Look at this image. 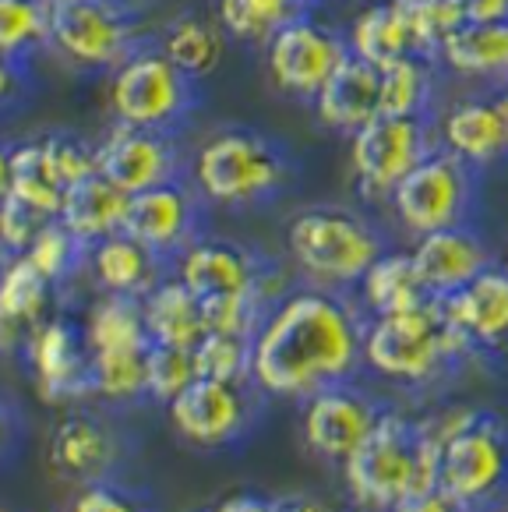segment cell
Returning a JSON list of instances; mask_svg holds the SVG:
<instances>
[{"label": "cell", "instance_id": "cell-18", "mask_svg": "<svg viewBox=\"0 0 508 512\" xmlns=\"http://www.w3.org/2000/svg\"><path fill=\"white\" fill-rule=\"evenodd\" d=\"M381 414L385 407H378L367 392H360L350 382H336L304 400V417H300L304 442L322 460L346 463L364 445Z\"/></svg>", "mask_w": 508, "mask_h": 512}, {"label": "cell", "instance_id": "cell-50", "mask_svg": "<svg viewBox=\"0 0 508 512\" xmlns=\"http://www.w3.org/2000/svg\"><path fill=\"white\" fill-rule=\"evenodd\" d=\"M498 96H501V103L508 106V82H501V85H498Z\"/></svg>", "mask_w": 508, "mask_h": 512}, {"label": "cell", "instance_id": "cell-37", "mask_svg": "<svg viewBox=\"0 0 508 512\" xmlns=\"http://www.w3.org/2000/svg\"><path fill=\"white\" fill-rule=\"evenodd\" d=\"M406 15V25L413 32V43H417V53L424 57H434L438 61L441 46L449 43L466 22V4L463 0H396Z\"/></svg>", "mask_w": 508, "mask_h": 512}, {"label": "cell", "instance_id": "cell-52", "mask_svg": "<svg viewBox=\"0 0 508 512\" xmlns=\"http://www.w3.org/2000/svg\"><path fill=\"white\" fill-rule=\"evenodd\" d=\"M505 272H508V255H505Z\"/></svg>", "mask_w": 508, "mask_h": 512}, {"label": "cell", "instance_id": "cell-17", "mask_svg": "<svg viewBox=\"0 0 508 512\" xmlns=\"http://www.w3.org/2000/svg\"><path fill=\"white\" fill-rule=\"evenodd\" d=\"M124 456L117 428L106 417L92 410H71L53 424L46 438V467L60 481H71L78 488L99 481H113Z\"/></svg>", "mask_w": 508, "mask_h": 512}, {"label": "cell", "instance_id": "cell-46", "mask_svg": "<svg viewBox=\"0 0 508 512\" xmlns=\"http://www.w3.org/2000/svg\"><path fill=\"white\" fill-rule=\"evenodd\" d=\"M470 22H508V0H463Z\"/></svg>", "mask_w": 508, "mask_h": 512}, {"label": "cell", "instance_id": "cell-1", "mask_svg": "<svg viewBox=\"0 0 508 512\" xmlns=\"http://www.w3.org/2000/svg\"><path fill=\"white\" fill-rule=\"evenodd\" d=\"M364 318L336 290L279 297L251 339V382L262 396L307 400L350 382L364 364Z\"/></svg>", "mask_w": 508, "mask_h": 512}, {"label": "cell", "instance_id": "cell-19", "mask_svg": "<svg viewBox=\"0 0 508 512\" xmlns=\"http://www.w3.org/2000/svg\"><path fill=\"white\" fill-rule=\"evenodd\" d=\"M438 145L473 170L508 159V106L498 92H466L434 117Z\"/></svg>", "mask_w": 508, "mask_h": 512}, {"label": "cell", "instance_id": "cell-27", "mask_svg": "<svg viewBox=\"0 0 508 512\" xmlns=\"http://www.w3.org/2000/svg\"><path fill=\"white\" fill-rule=\"evenodd\" d=\"M438 64L466 82H508V22H466L441 46Z\"/></svg>", "mask_w": 508, "mask_h": 512}, {"label": "cell", "instance_id": "cell-2", "mask_svg": "<svg viewBox=\"0 0 508 512\" xmlns=\"http://www.w3.org/2000/svg\"><path fill=\"white\" fill-rule=\"evenodd\" d=\"M441 442L427 421L385 410L357 452L343 463L350 498L364 509H396L399 502L441 484Z\"/></svg>", "mask_w": 508, "mask_h": 512}, {"label": "cell", "instance_id": "cell-23", "mask_svg": "<svg viewBox=\"0 0 508 512\" xmlns=\"http://www.w3.org/2000/svg\"><path fill=\"white\" fill-rule=\"evenodd\" d=\"M311 106L322 128L353 135L381 113V71L350 53V61L325 82Z\"/></svg>", "mask_w": 508, "mask_h": 512}, {"label": "cell", "instance_id": "cell-43", "mask_svg": "<svg viewBox=\"0 0 508 512\" xmlns=\"http://www.w3.org/2000/svg\"><path fill=\"white\" fill-rule=\"evenodd\" d=\"M68 512H149V509H145L142 498H138L131 488H124V484L99 481V484L78 488V495Z\"/></svg>", "mask_w": 508, "mask_h": 512}, {"label": "cell", "instance_id": "cell-38", "mask_svg": "<svg viewBox=\"0 0 508 512\" xmlns=\"http://www.w3.org/2000/svg\"><path fill=\"white\" fill-rule=\"evenodd\" d=\"M32 265L50 279L53 287L60 283H68L78 269H85V258H89V248L71 234L68 226L60 223V219H50V223L32 237L29 251H25Z\"/></svg>", "mask_w": 508, "mask_h": 512}, {"label": "cell", "instance_id": "cell-24", "mask_svg": "<svg viewBox=\"0 0 508 512\" xmlns=\"http://www.w3.org/2000/svg\"><path fill=\"white\" fill-rule=\"evenodd\" d=\"M85 269L96 279L99 294H124V297H145L159 279L166 276V258L145 248L131 234H110L96 241L85 258Z\"/></svg>", "mask_w": 508, "mask_h": 512}, {"label": "cell", "instance_id": "cell-48", "mask_svg": "<svg viewBox=\"0 0 508 512\" xmlns=\"http://www.w3.org/2000/svg\"><path fill=\"white\" fill-rule=\"evenodd\" d=\"M279 512H336L329 502H322V498H311V495H293V498H283V502H276Z\"/></svg>", "mask_w": 508, "mask_h": 512}, {"label": "cell", "instance_id": "cell-20", "mask_svg": "<svg viewBox=\"0 0 508 512\" xmlns=\"http://www.w3.org/2000/svg\"><path fill=\"white\" fill-rule=\"evenodd\" d=\"M413 262L420 269L424 287L431 290L434 301L463 290L470 279H477L484 269H491V251L484 237L470 223L434 230V234L417 237L413 244Z\"/></svg>", "mask_w": 508, "mask_h": 512}, {"label": "cell", "instance_id": "cell-16", "mask_svg": "<svg viewBox=\"0 0 508 512\" xmlns=\"http://www.w3.org/2000/svg\"><path fill=\"white\" fill-rule=\"evenodd\" d=\"M202 205V195L187 177L156 184V188L131 195L124 234L138 237L145 248L173 262L187 244L202 237Z\"/></svg>", "mask_w": 508, "mask_h": 512}, {"label": "cell", "instance_id": "cell-26", "mask_svg": "<svg viewBox=\"0 0 508 512\" xmlns=\"http://www.w3.org/2000/svg\"><path fill=\"white\" fill-rule=\"evenodd\" d=\"M127 205H131V195L96 170L92 177L78 181L75 188H68L64 209H60L57 219L68 226L85 248H92V244L103 241V237L124 230Z\"/></svg>", "mask_w": 508, "mask_h": 512}, {"label": "cell", "instance_id": "cell-33", "mask_svg": "<svg viewBox=\"0 0 508 512\" xmlns=\"http://www.w3.org/2000/svg\"><path fill=\"white\" fill-rule=\"evenodd\" d=\"M318 0H216V18L233 43L265 46L279 29L314 15Z\"/></svg>", "mask_w": 508, "mask_h": 512}, {"label": "cell", "instance_id": "cell-36", "mask_svg": "<svg viewBox=\"0 0 508 512\" xmlns=\"http://www.w3.org/2000/svg\"><path fill=\"white\" fill-rule=\"evenodd\" d=\"M50 46V0H0V53L29 64Z\"/></svg>", "mask_w": 508, "mask_h": 512}, {"label": "cell", "instance_id": "cell-44", "mask_svg": "<svg viewBox=\"0 0 508 512\" xmlns=\"http://www.w3.org/2000/svg\"><path fill=\"white\" fill-rule=\"evenodd\" d=\"M32 92L29 64L0 53V113H11Z\"/></svg>", "mask_w": 508, "mask_h": 512}, {"label": "cell", "instance_id": "cell-25", "mask_svg": "<svg viewBox=\"0 0 508 512\" xmlns=\"http://www.w3.org/2000/svg\"><path fill=\"white\" fill-rule=\"evenodd\" d=\"M142 311H145V329H149L152 343L195 350L198 339L209 332L205 329L202 297L187 287L184 279L173 276V269L142 297Z\"/></svg>", "mask_w": 508, "mask_h": 512}, {"label": "cell", "instance_id": "cell-13", "mask_svg": "<svg viewBox=\"0 0 508 512\" xmlns=\"http://www.w3.org/2000/svg\"><path fill=\"white\" fill-rule=\"evenodd\" d=\"M173 276L184 279L202 301L226 294H265L272 304L283 294V272L251 248L226 237H198L177 258H173Z\"/></svg>", "mask_w": 508, "mask_h": 512}, {"label": "cell", "instance_id": "cell-47", "mask_svg": "<svg viewBox=\"0 0 508 512\" xmlns=\"http://www.w3.org/2000/svg\"><path fill=\"white\" fill-rule=\"evenodd\" d=\"M15 435H18V417L11 410V403L0 396V460L15 449Z\"/></svg>", "mask_w": 508, "mask_h": 512}, {"label": "cell", "instance_id": "cell-21", "mask_svg": "<svg viewBox=\"0 0 508 512\" xmlns=\"http://www.w3.org/2000/svg\"><path fill=\"white\" fill-rule=\"evenodd\" d=\"M449 325L473 350H501L508 343V272L484 269L463 290L441 297Z\"/></svg>", "mask_w": 508, "mask_h": 512}, {"label": "cell", "instance_id": "cell-9", "mask_svg": "<svg viewBox=\"0 0 508 512\" xmlns=\"http://www.w3.org/2000/svg\"><path fill=\"white\" fill-rule=\"evenodd\" d=\"M389 205L396 223L413 237L463 226L477 209V170L438 145L410 177H403Z\"/></svg>", "mask_w": 508, "mask_h": 512}, {"label": "cell", "instance_id": "cell-29", "mask_svg": "<svg viewBox=\"0 0 508 512\" xmlns=\"http://www.w3.org/2000/svg\"><path fill=\"white\" fill-rule=\"evenodd\" d=\"M357 287L371 315H396V311H413L434 301L420 279L413 251H381Z\"/></svg>", "mask_w": 508, "mask_h": 512}, {"label": "cell", "instance_id": "cell-51", "mask_svg": "<svg viewBox=\"0 0 508 512\" xmlns=\"http://www.w3.org/2000/svg\"><path fill=\"white\" fill-rule=\"evenodd\" d=\"M4 262H8V255H4V251H0V269H4Z\"/></svg>", "mask_w": 508, "mask_h": 512}, {"label": "cell", "instance_id": "cell-30", "mask_svg": "<svg viewBox=\"0 0 508 512\" xmlns=\"http://www.w3.org/2000/svg\"><path fill=\"white\" fill-rule=\"evenodd\" d=\"M346 46H350L353 57L374 64V68H385L396 57L417 53L413 32L396 0H378V4L360 11L346 29Z\"/></svg>", "mask_w": 508, "mask_h": 512}, {"label": "cell", "instance_id": "cell-31", "mask_svg": "<svg viewBox=\"0 0 508 512\" xmlns=\"http://www.w3.org/2000/svg\"><path fill=\"white\" fill-rule=\"evenodd\" d=\"M82 336H85L89 354H99V350L152 347L149 329H145L142 297L99 294L82 318Z\"/></svg>", "mask_w": 508, "mask_h": 512}, {"label": "cell", "instance_id": "cell-42", "mask_svg": "<svg viewBox=\"0 0 508 512\" xmlns=\"http://www.w3.org/2000/svg\"><path fill=\"white\" fill-rule=\"evenodd\" d=\"M46 223H50V219H46L43 212H36L32 205H25V202H18L15 195H8L4 202H0V251H4L8 258L25 255L32 237H36Z\"/></svg>", "mask_w": 508, "mask_h": 512}, {"label": "cell", "instance_id": "cell-45", "mask_svg": "<svg viewBox=\"0 0 508 512\" xmlns=\"http://www.w3.org/2000/svg\"><path fill=\"white\" fill-rule=\"evenodd\" d=\"M392 512H473V509L438 484V488L424 491V495H413V498H406V502H399Z\"/></svg>", "mask_w": 508, "mask_h": 512}, {"label": "cell", "instance_id": "cell-28", "mask_svg": "<svg viewBox=\"0 0 508 512\" xmlns=\"http://www.w3.org/2000/svg\"><path fill=\"white\" fill-rule=\"evenodd\" d=\"M226 29L219 25L216 15H202V11H180L159 29L156 46L177 64L184 75L195 82L209 78L219 68L226 53Z\"/></svg>", "mask_w": 508, "mask_h": 512}, {"label": "cell", "instance_id": "cell-4", "mask_svg": "<svg viewBox=\"0 0 508 512\" xmlns=\"http://www.w3.org/2000/svg\"><path fill=\"white\" fill-rule=\"evenodd\" d=\"M477 350L449 325L438 301L396 315H371L364 325V368L396 385H427Z\"/></svg>", "mask_w": 508, "mask_h": 512}, {"label": "cell", "instance_id": "cell-41", "mask_svg": "<svg viewBox=\"0 0 508 512\" xmlns=\"http://www.w3.org/2000/svg\"><path fill=\"white\" fill-rule=\"evenodd\" d=\"M39 145H43L53 177L64 188H75L78 181L96 174V145L85 142L75 131H46V135H39Z\"/></svg>", "mask_w": 508, "mask_h": 512}, {"label": "cell", "instance_id": "cell-34", "mask_svg": "<svg viewBox=\"0 0 508 512\" xmlns=\"http://www.w3.org/2000/svg\"><path fill=\"white\" fill-rule=\"evenodd\" d=\"M149 347L138 350H99L89 354V382L92 396L106 400L113 407L149 400V378H145Z\"/></svg>", "mask_w": 508, "mask_h": 512}, {"label": "cell", "instance_id": "cell-10", "mask_svg": "<svg viewBox=\"0 0 508 512\" xmlns=\"http://www.w3.org/2000/svg\"><path fill=\"white\" fill-rule=\"evenodd\" d=\"M441 488L473 512L508 491V424L494 414H473L441 449Z\"/></svg>", "mask_w": 508, "mask_h": 512}, {"label": "cell", "instance_id": "cell-40", "mask_svg": "<svg viewBox=\"0 0 508 512\" xmlns=\"http://www.w3.org/2000/svg\"><path fill=\"white\" fill-rule=\"evenodd\" d=\"M145 378H149V400L152 403H173L187 385L195 382V354L187 347H166L152 343L149 361H145Z\"/></svg>", "mask_w": 508, "mask_h": 512}, {"label": "cell", "instance_id": "cell-6", "mask_svg": "<svg viewBox=\"0 0 508 512\" xmlns=\"http://www.w3.org/2000/svg\"><path fill=\"white\" fill-rule=\"evenodd\" d=\"M145 25L127 0H50V46L75 71H113L138 46Z\"/></svg>", "mask_w": 508, "mask_h": 512}, {"label": "cell", "instance_id": "cell-5", "mask_svg": "<svg viewBox=\"0 0 508 512\" xmlns=\"http://www.w3.org/2000/svg\"><path fill=\"white\" fill-rule=\"evenodd\" d=\"M381 251L378 226L343 205H307L286 223V255L325 290L357 287Z\"/></svg>", "mask_w": 508, "mask_h": 512}, {"label": "cell", "instance_id": "cell-32", "mask_svg": "<svg viewBox=\"0 0 508 512\" xmlns=\"http://www.w3.org/2000/svg\"><path fill=\"white\" fill-rule=\"evenodd\" d=\"M381 71V113L389 117H434L438 99V61L424 53L396 57Z\"/></svg>", "mask_w": 508, "mask_h": 512}, {"label": "cell", "instance_id": "cell-15", "mask_svg": "<svg viewBox=\"0 0 508 512\" xmlns=\"http://www.w3.org/2000/svg\"><path fill=\"white\" fill-rule=\"evenodd\" d=\"M96 170L127 195L184 177V152L170 131L117 124L96 142Z\"/></svg>", "mask_w": 508, "mask_h": 512}, {"label": "cell", "instance_id": "cell-11", "mask_svg": "<svg viewBox=\"0 0 508 512\" xmlns=\"http://www.w3.org/2000/svg\"><path fill=\"white\" fill-rule=\"evenodd\" d=\"M170 424L195 449H230L258 417V389L254 382H216L195 378L177 400L166 403Z\"/></svg>", "mask_w": 508, "mask_h": 512}, {"label": "cell", "instance_id": "cell-8", "mask_svg": "<svg viewBox=\"0 0 508 512\" xmlns=\"http://www.w3.org/2000/svg\"><path fill=\"white\" fill-rule=\"evenodd\" d=\"M438 149L434 117L378 113L350 135V170L367 202H389L392 191Z\"/></svg>", "mask_w": 508, "mask_h": 512}, {"label": "cell", "instance_id": "cell-39", "mask_svg": "<svg viewBox=\"0 0 508 512\" xmlns=\"http://www.w3.org/2000/svg\"><path fill=\"white\" fill-rule=\"evenodd\" d=\"M191 354H195L198 378H216V382H251V339L247 336H233V332H205Z\"/></svg>", "mask_w": 508, "mask_h": 512}, {"label": "cell", "instance_id": "cell-7", "mask_svg": "<svg viewBox=\"0 0 508 512\" xmlns=\"http://www.w3.org/2000/svg\"><path fill=\"white\" fill-rule=\"evenodd\" d=\"M198 110V82L177 68L156 43L138 46L110 71V113L117 124L177 131Z\"/></svg>", "mask_w": 508, "mask_h": 512}, {"label": "cell", "instance_id": "cell-35", "mask_svg": "<svg viewBox=\"0 0 508 512\" xmlns=\"http://www.w3.org/2000/svg\"><path fill=\"white\" fill-rule=\"evenodd\" d=\"M11 195L18 202L32 205L36 212H43L46 219H57L60 209H64L68 188L53 177L50 163L43 156V145H39V135L15 142V156H11Z\"/></svg>", "mask_w": 508, "mask_h": 512}, {"label": "cell", "instance_id": "cell-14", "mask_svg": "<svg viewBox=\"0 0 508 512\" xmlns=\"http://www.w3.org/2000/svg\"><path fill=\"white\" fill-rule=\"evenodd\" d=\"M22 361L36 385V396L50 407L78 403L92 396L89 382V347L82 325L64 315H50L29 332L22 347Z\"/></svg>", "mask_w": 508, "mask_h": 512}, {"label": "cell", "instance_id": "cell-3", "mask_svg": "<svg viewBox=\"0 0 508 512\" xmlns=\"http://www.w3.org/2000/svg\"><path fill=\"white\" fill-rule=\"evenodd\" d=\"M187 181L202 202L219 209H258L293 181V159L283 142L258 128L226 124L212 131L187 163Z\"/></svg>", "mask_w": 508, "mask_h": 512}, {"label": "cell", "instance_id": "cell-22", "mask_svg": "<svg viewBox=\"0 0 508 512\" xmlns=\"http://www.w3.org/2000/svg\"><path fill=\"white\" fill-rule=\"evenodd\" d=\"M53 283L15 255L0 269V354H22L25 339L43 318L53 315Z\"/></svg>", "mask_w": 508, "mask_h": 512}, {"label": "cell", "instance_id": "cell-12", "mask_svg": "<svg viewBox=\"0 0 508 512\" xmlns=\"http://www.w3.org/2000/svg\"><path fill=\"white\" fill-rule=\"evenodd\" d=\"M350 61L346 32L318 22L314 15L297 18L265 43V68L279 92L311 103L332 75Z\"/></svg>", "mask_w": 508, "mask_h": 512}, {"label": "cell", "instance_id": "cell-49", "mask_svg": "<svg viewBox=\"0 0 508 512\" xmlns=\"http://www.w3.org/2000/svg\"><path fill=\"white\" fill-rule=\"evenodd\" d=\"M11 156H15V145L0 142V202L11 195Z\"/></svg>", "mask_w": 508, "mask_h": 512}]
</instances>
